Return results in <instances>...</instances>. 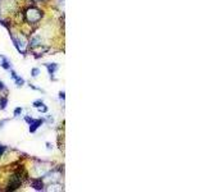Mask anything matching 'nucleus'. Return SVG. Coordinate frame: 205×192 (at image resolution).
<instances>
[{
    "mask_svg": "<svg viewBox=\"0 0 205 192\" xmlns=\"http://www.w3.org/2000/svg\"><path fill=\"white\" fill-rule=\"evenodd\" d=\"M33 186H35L36 189H41V188H42V183H41V182H33Z\"/></svg>",
    "mask_w": 205,
    "mask_h": 192,
    "instance_id": "f03ea898",
    "label": "nucleus"
},
{
    "mask_svg": "<svg viewBox=\"0 0 205 192\" xmlns=\"http://www.w3.org/2000/svg\"><path fill=\"white\" fill-rule=\"evenodd\" d=\"M0 88H3V83H1V82H0Z\"/></svg>",
    "mask_w": 205,
    "mask_h": 192,
    "instance_id": "20e7f679",
    "label": "nucleus"
},
{
    "mask_svg": "<svg viewBox=\"0 0 205 192\" xmlns=\"http://www.w3.org/2000/svg\"><path fill=\"white\" fill-rule=\"evenodd\" d=\"M40 124H41V120H36V122H33V123H32V127H31V131L33 132V131H35Z\"/></svg>",
    "mask_w": 205,
    "mask_h": 192,
    "instance_id": "f257e3e1",
    "label": "nucleus"
},
{
    "mask_svg": "<svg viewBox=\"0 0 205 192\" xmlns=\"http://www.w3.org/2000/svg\"><path fill=\"white\" fill-rule=\"evenodd\" d=\"M3 151H4V147H3V146H0V155L3 154Z\"/></svg>",
    "mask_w": 205,
    "mask_h": 192,
    "instance_id": "7ed1b4c3",
    "label": "nucleus"
}]
</instances>
